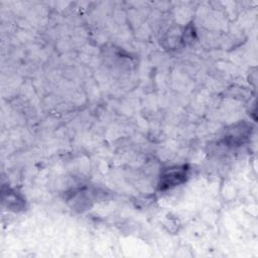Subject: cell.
<instances>
[{"label": "cell", "instance_id": "obj_1", "mask_svg": "<svg viewBox=\"0 0 258 258\" xmlns=\"http://www.w3.org/2000/svg\"><path fill=\"white\" fill-rule=\"evenodd\" d=\"M188 166L185 164L164 168L160 174L158 188L165 190L183 183L188 176Z\"/></svg>", "mask_w": 258, "mask_h": 258}, {"label": "cell", "instance_id": "obj_2", "mask_svg": "<svg viewBox=\"0 0 258 258\" xmlns=\"http://www.w3.org/2000/svg\"><path fill=\"white\" fill-rule=\"evenodd\" d=\"M252 126L247 123H239L233 127V129H229L228 134L225 137V140L229 145L239 146L243 144L248 137L251 135Z\"/></svg>", "mask_w": 258, "mask_h": 258}, {"label": "cell", "instance_id": "obj_3", "mask_svg": "<svg viewBox=\"0 0 258 258\" xmlns=\"http://www.w3.org/2000/svg\"><path fill=\"white\" fill-rule=\"evenodd\" d=\"M2 201L6 207L14 212L21 211L25 208V201L24 199L15 190L7 188V192L3 190L2 192Z\"/></svg>", "mask_w": 258, "mask_h": 258}, {"label": "cell", "instance_id": "obj_4", "mask_svg": "<svg viewBox=\"0 0 258 258\" xmlns=\"http://www.w3.org/2000/svg\"><path fill=\"white\" fill-rule=\"evenodd\" d=\"M70 203H72V207L83 211L88 208H90V203L92 202L91 197L89 196V192L86 189H75L70 195V198L68 200Z\"/></svg>", "mask_w": 258, "mask_h": 258}]
</instances>
